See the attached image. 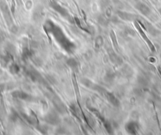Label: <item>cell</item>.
<instances>
[{
  "label": "cell",
  "mask_w": 161,
  "mask_h": 135,
  "mask_svg": "<svg viewBox=\"0 0 161 135\" xmlns=\"http://www.w3.org/2000/svg\"><path fill=\"white\" fill-rule=\"evenodd\" d=\"M135 26H136V28H137V30L139 31L140 34H141V36L142 37H143V39H144V40L146 41V43L148 44V45H149V47H150V49H151L152 52H155V51H156V49H155V47H154L153 44H152L151 41H150V40L148 39V37H147L146 35L144 34V33L143 32V30L141 29V28L140 27V25H138V23H137V22H136V23H135Z\"/></svg>",
  "instance_id": "1"
},
{
  "label": "cell",
  "mask_w": 161,
  "mask_h": 135,
  "mask_svg": "<svg viewBox=\"0 0 161 135\" xmlns=\"http://www.w3.org/2000/svg\"><path fill=\"white\" fill-rule=\"evenodd\" d=\"M160 12H161V11H160Z\"/></svg>",
  "instance_id": "3"
},
{
  "label": "cell",
  "mask_w": 161,
  "mask_h": 135,
  "mask_svg": "<svg viewBox=\"0 0 161 135\" xmlns=\"http://www.w3.org/2000/svg\"><path fill=\"white\" fill-rule=\"evenodd\" d=\"M158 70H159V72H160V76H161V68L160 67H158Z\"/></svg>",
  "instance_id": "2"
}]
</instances>
